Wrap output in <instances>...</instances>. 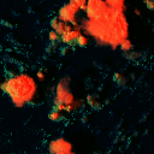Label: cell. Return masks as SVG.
Segmentation results:
<instances>
[{"instance_id":"cell-1","label":"cell","mask_w":154,"mask_h":154,"mask_svg":"<svg viewBox=\"0 0 154 154\" xmlns=\"http://www.w3.org/2000/svg\"><path fill=\"white\" fill-rule=\"evenodd\" d=\"M79 26L82 30L100 46H107L113 51L129 38V22L125 12L111 10L109 13L100 19L83 18Z\"/></svg>"},{"instance_id":"cell-2","label":"cell","mask_w":154,"mask_h":154,"mask_svg":"<svg viewBox=\"0 0 154 154\" xmlns=\"http://www.w3.org/2000/svg\"><path fill=\"white\" fill-rule=\"evenodd\" d=\"M1 90L14 107L22 108L35 101L38 87L30 73L16 72L5 77L1 83Z\"/></svg>"},{"instance_id":"cell-3","label":"cell","mask_w":154,"mask_h":154,"mask_svg":"<svg viewBox=\"0 0 154 154\" xmlns=\"http://www.w3.org/2000/svg\"><path fill=\"white\" fill-rule=\"evenodd\" d=\"M78 107H79V102L78 100H76L75 94L72 93L70 87V77L69 76L61 77L54 87L52 108L61 112L71 113Z\"/></svg>"},{"instance_id":"cell-4","label":"cell","mask_w":154,"mask_h":154,"mask_svg":"<svg viewBox=\"0 0 154 154\" xmlns=\"http://www.w3.org/2000/svg\"><path fill=\"white\" fill-rule=\"evenodd\" d=\"M112 8L107 5L105 0H87V7L84 10L85 18L88 19H100L106 17Z\"/></svg>"},{"instance_id":"cell-5","label":"cell","mask_w":154,"mask_h":154,"mask_svg":"<svg viewBox=\"0 0 154 154\" xmlns=\"http://www.w3.org/2000/svg\"><path fill=\"white\" fill-rule=\"evenodd\" d=\"M47 150L51 154H72V143L64 137H55L48 142Z\"/></svg>"},{"instance_id":"cell-6","label":"cell","mask_w":154,"mask_h":154,"mask_svg":"<svg viewBox=\"0 0 154 154\" xmlns=\"http://www.w3.org/2000/svg\"><path fill=\"white\" fill-rule=\"evenodd\" d=\"M78 11L72 6L70 5L69 2L61 5L57 12V17L65 22V23H69L73 26H79V23H78Z\"/></svg>"},{"instance_id":"cell-7","label":"cell","mask_w":154,"mask_h":154,"mask_svg":"<svg viewBox=\"0 0 154 154\" xmlns=\"http://www.w3.org/2000/svg\"><path fill=\"white\" fill-rule=\"evenodd\" d=\"M83 32L82 28L81 26H73L72 29H70L69 31H66L65 34H63L60 36V43L67 46V47H71V46H75L76 45V40L78 38V36Z\"/></svg>"},{"instance_id":"cell-8","label":"cell","mask_w":154,"mask_h":154,"mask_svg":"<svg viewBox=\"0 0 154 154\" xmlns=\"http://www.w3.org/2000/svg\"><path fill=\"white\" fill-rule=\"evenodd\" d=\"M49 26H51V29L55 30L60 36H61L63 34H65L66 31H69L70 29L73 28V25H71V24H69V23H65V22L60 20L57 16L53 17V18L51 19V22H49Z\"/></svg>"},{"instance_id":"cell-9","label":"cell","mask_w":154,"mask_h":154,"mask_svg":"<svg viewBox=\"0 0 154 154\" xmlns=\"http://www.w3.org/2000/svg\"><path fill=\"white\" fill-rule=\"evenodd\" d=\"M105 1L111 8L118 12H125L126 10V0H105Z\"/></svg>"},{"instance_id":"cell-10","label":"cell","mask_w":154,"mask_h":154,"mask_svg":"<svg viewBox=\"0 0 154 154\" xmlns=\"http://www.w3.org/2000/svg\"><path fill=\"white\" fill-rule=\"evenodd\" d=\"M48 119L51 120V122H53V123H59V122H61L63 120V118H64V116H63V112L61 111H58V109H54V108H52L49 112H48Z\"/></svg>"},{"instance_id":"cell-11","label":"cell","mask_w":154,"mask_h":154,"mask_svg":"<svg viewBox=\"0 0 154 154\" xmlns=\"http://www.w3.org/2000/svg\"><path fill=\"white\" fill-rule=\"evenodd\" d=\"M119 49L124 53V54H128L130 52L134 51V43L130 38H125L120 45H119Z\"/></svg>"},{"instance_id":"cell-12","label":"cell","mask_w":154,"mask_h":154,"mask_svg":"<svg viewBox=\"0 0 154 154\" xmlns=\"http://www.w3.org/2000/svg\"><path fill=\"white\" fill-rule=\"evenodd\" d=\"M88 45H89V36L83 31V32L78 36V38L76 40V45H75V46L79 47V48H84V47H87Z\"/></svg>"},{"instance_id":"cell-13","label":"cell","mask_w":154,"mask_h":154,"mask_svg":"<svg viewBox=\"0 0 154 154\" xmlns=\"http://www.w3.org/2000/svg\"><path fill=\"white\" fill-rule=\"evenodd\" d=\"M69 4L72 5L78 12H84L87 7V0H69Z\"/></svg>"},{"instance_id":"cell-14","label":"cell","mask_w":154,"mask_h":154,"mask_svg":"<svg viewBox=\"0 0 154 154\" xmlns=\"http://www.w3.org/2000/svg\"><path fill=\"white\" fill-rule=\"evenodd\" d=\"M47 38H48V42L52 43V45H57L58 42H60V35H59L55 30H53V29H51V30L48 31Z\"/></svg>"},{"instance_id":"cell-15","label":"cell","mask_w":154,"mask_h":154,"mask_svg":"<svg viewBox=\"0 0 154 154\" xmlns=\"http://www.w3.org/2000/svg\"><path fill=\"white\" fill-rule=\"evenodd\" d=\"M87 102H88V105H89V106H91V107H97V106H99V103L96 102L95 97H94V96H91V95H89V96L87 97Z\"/></svg>"},{"instance_id":"cell-16","label":"cell","mask_w":154,"mask_h":154,"mask_svg":"<svg viewBox=\"0 0 154 154\" xmlns=\"http://www.w3.org/2000/svg\"><path fill=\"white\" fill-rule=\"evenodd\" d=\"M143 4L149 11H154V0H143Z\"/></svg>"},{"instance_id":"cell-17","label":"cell","mask_w":154,"mask_h":154,"mask_svg":"<svg viewBox=\"0 0 154 154\" xmlns=\"http://www.w3.org/2000/svg\"><path fill=\"white\" fill-rule=\"evenodd\" d=\"M113 81H114L116 83L120 84V83H122V81H124V76H123L122 73L117 72V73H114V76H113Z\"/></svg>"},{"instance_id":"cell-18","label":"cell","mask_w":154,"mask_h":154,"mask_svg":"<svg viewBox=\"0 0 154 154\" xmlns=\"http://www.w3.org/2000/svg\"><path fill=\"white\" fill-rule=\"evenodd\" d=\"M36 78H37L40 82L45 81V72H43L42 70H37V71H36Z\"/></svg>"},{"instance_id":"cell-19","label":"cell","mask_w":154,"mask_h":154,"mask_svg":"<svg viewBox=\"0 0 154 154\" xmlns=\"http://www.w3.org/2000/svg\"><path fill=\"white\" fill-rule=\"evenodd\" d=\"M135 13H136L137 16H141V12H140V10H138V8H135Z\"/></svg>"},{"instance_id":"cell-20","label":"cell","mask_w":154,"mask_h":154,"mask_svg":"<svg viewBox=\"0 0 154 154\" xmlns=\"http://www.w3.org/2000/svg\"><path fill=\"white\" fill-rule=\"evenodd\" d=\"M153 32H154V28H153Z\"/></svg>"}]
</instances>
